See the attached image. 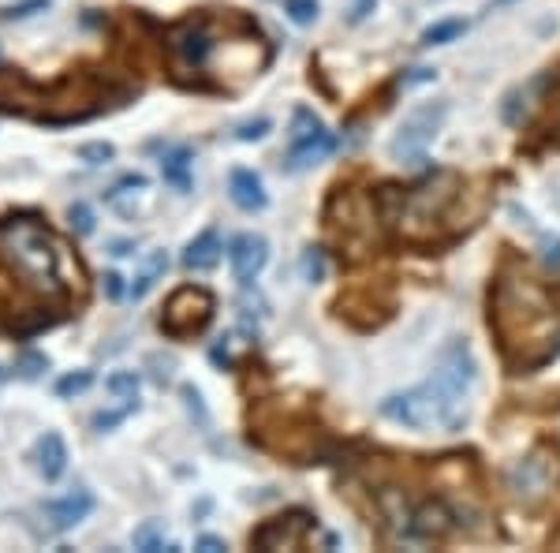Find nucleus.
Returning a JSON list of instances; mask_svg holds the SVG:
<instances>
[{
    "instance_id": "f8f14e48",
    "label": "nucleus",
    "mask_w": 560,
    "mask_h": 553,
    "mask_svg": "<svg viewBox=\"0 0 560 553\" xmlns=\"http://www.w3.org/2000/svg\"><path fill=\"white\" fill-rule=\"evenodd\" d=\"M90 509H94V494L90 490H71V494H64L60 501H53L49 509H45V516H49V527L53 531H71V527H79L90 516Z\"/></svg>"
},
{
    "instance_id": "c756f323",
    "label": "nucleus",
    "mask_w": 560,
    "mask_h": 553,
    "mask_svg": "<svg viewBox=\"0 0 560 553\" xmlns=\"http://www.w3.org/2000/svg\"><path fill=\"white\" fill-rule=\"evenodd\" d=\"M266 131H269V120H254V124H243V128L236 131V139H243V142L266 139Z\"/></svg>"
},
{
    "instance_id": "39448f33",
    "label": "nucleus",
    "mask_w": 560,
    "mask_h": 553,
    "mask_svg": "<svg viewBox=\"0 0 560 553\" xmlns=\"http://www.w3.org/2000/svg\"><path fill=\"white\" fill-rule=\"evenodd\" d=\"M213 296L206 288H198V284H183L172 292V299L165 303V311H161V333L172 337V341H187V337H195L202 329L210 326L213 318Z\"/></svg>"
},
{
    "instance_id": "0eeeda50",
    "label": "nucleus",
    "mask_w": 560,
    "mask_h": 553,
    "mask_svg": "<svg viewBox=\"0 0 560 553\" xmlns=\"http://www.w3.org/2000/svg\"><path fill=\"white\" fill-rule=\"evenodd\" d=\"M445 105H422L415 113L407 116L400 131L392 135V157L400 161V165H422L426 161V146L437 139V131H441V120H445Z\"/></svg>"
},
{
    "instance_id": "6ab92c4d",
    "label": "nucleus",
    "mask_w": 560,
    "mask_h": 553,
    "mask_svg": "<svg viewBox=\"0 0 560 553\" xmlns=\"http://www.w3.org/2000/svg\"><path fill=\"white\" fill-rule=\"evenodd\" d=\"M139 385H142V378L135 374V370H120V374H112L109 382H105V389L124 400H135L139 397Z\"/></svg>"
},
{
    "instance_id": "9b49d317",
    "label": "nucleus",
    "mask_w": 560,
    "mask_h": 553,
    "mask_svg": "<svg viewBox=\"0 0 560 553\" xmlns=\"http://www.w3.org/2000/svg\"><path fill=\"white\" fill-rule=\"evenodd\" d=\"M266 262H269V243L258 232H243L228 247V266H232V277L239 284H251L258 273L266 270Z\"/></svg>"
},
{
    "instance_id": "f3484780",
    "label": "nucleus",
    "mask_w": 560,
    "mask_h": 553,
    "mask_svg": "<svg viewBox=\"0 0 560 553\" xmlns=\"http://www.w3.org/2000/svg\"><path fill=\"white\" fill-rule=\"evenodd\" d=\"M165 270H168V255H165V251H154V255L146 258L142 273L135 277V284H131V299L150 296V292H154V284L165 277Z\"/></svg>"
},
{
    "instance_id": "bb28decb",
    "label": "nucleus",
    "mask_w": 560,
    "mask_h": 553,
    "mask_svg": "<svg viewBox=\"0 0 560 553\" xmlns=\"http://www.w3.org/2000/svg\"><path fill=\"white\" fill-rule=\"evenodd\" d=\"M45 367H49V359H45L42 352H27L19 359V374H23V378H38Z\"/></svg>"
},
{
    "instance_id": "2f4dec72",
    "label": "nucleus",
    "mask_w": 560,
    "mask_h": 553,
    "mask_svg": "<svg viewBox=\"0 0 560 553\" xmlns=\"http://www.w3.org/2000/svg\"><path fill=\"white\" fill-rule=\"evenodd\" d=\"M374 4L378 0H351V23H363L366 15L374 12Z\"/></svg>"
},
{
    "instance_id": "b1692460",
    "label": "nucleus",
    "mask_w": 560,
    "mask_h": 553,
    "mask_svg": "<svg viewBox=\"0 0 560 553\" xmlns=\"http://www.w3.org/2000/svg\"><path fill=\"white\" fill-rule=\"evenodd\" d=\"M112 157H116V150H112L109 142H86V146H79V161H86V165H105Z\"/></svg>"
},
{
    "instance_id": "72a5a7b5",
    "label": "nucleus",
    "mask_w": 560,
    "mask_h": 553,
    "mask_svg": "<svg viewBox=\"0 0 560 553\" xmlns=\"http://www.w3.org/2000/svg\"><path fill=\"white\" fill-rule=\"evenodd\" d=\"M105 292H109V299L124 296V277L120 273H105Z\"/></svg>"
},
{
    "instance_id": "dca6fc26",
    "label": "nucleus",
    "mask_w": 560,
    "mask_h": 553,
    "mask_svg": "<svg viewBox=\"0 0 560 553\" xmlns=\"http://www.w3.org/2000/svg\"><path fill=\"white\" fill-rule=\"evenodd\" d=\"M191 165H195V154L187 146H176L161 157V176L165 184H172L176 191H191Z\"/></svg>"
},
{
    "instance_id": "aec40b11",
    "label": "nucleus",
    "mask_w": 560,
    "mask_h": 553,
    "mask_svg": "<svg viewBox=\"0 0 560 553\" xmlns=\"http://www.w3.org/2000/svg\"><path fill=\"white\" fill-rule=\"evenodd\" d=\"M90 385H94V374H90V370H75V374H64V378L56 382V393H60V397H79Z\"/></svg>"
},
{
    "instance_id": "1a4fd4ad",
    "label": "nucleus",
    "mask_w": 560,
    "mask_h": 553,
    "mask_svg": "<svg viewBox=\"0 0 560 553\" xmlns=\"http://www.w3.org/2000/svg\"><path fill=\"white\" fill-rule=\"evenodd\" d=\"M213 34L206 19H195L187 15L183 23L168 30V53H172V64L180 71H202L213 57Z\"/></svg>"
},
{
    "instance_id": "412c9836",
    "label": "nucleus",
    "mask_w": 560,
    "mask_h": 553,
    "mask_svg": "<svg viewBox=\"0 0 560 553\" xmlns=\"http://www.w3.org/2000/svg\"><path fill=\"white\" fill-rule=\"evenodd\" d=\"M284 12H288L292 23L310 27V23L318 19V0H284Z\"/></svg>"
},
{
    "instance_id": "393cba45",
    "label": "nucleus",
    "mask_w": 560,
    "mask_h": 553,
    "mask_svg": "<svg viewBox=\"0 0 560 553\" xmlns=\"http://www.w3.org/2000/svg\"><path fill=\"white\" fill-rule=\"evenodd\" d=\"M68 221H71V228H75L79 236H90V232H94V210H90L86 202H75V206H71Z\"/></svg>"
},
{
    "instance_id": "7c9ffc66",
    "label": "nucleus",
    "mask_w": 560,
    "mask_h": 553,
    "mask_svg": "<svg viewBox=\"0 0 560 553\" xmlns=\"http://www.w3.org/2000/svg\"><path fill=\"white\" fill-rule=\"evenodd\" d=\"M195 550H202V553H221V550H228V546H224V539H217V535H198V539H195Z\"/></svg>"
},
{
    "instance_id": "9d476101",
    "label": "nucleus",
    "mask_w": 560,
    "mask_h": 553,
    "mask_svg": "<svg viewBox=\"0 0 560 553\" xmlns=\"http://www.w3.org/2000/svg\"><path fill=\"white\" fill-rule=\"evenodd\" d=\"M314 527V516L303 509L295 512H284L277 520H266V524L254 531V546L258 550H295L299 542L307 539V531Z\"/></svg>"
},
{
    "instance_id": "f03ea898",
    "label": "nucleus",
    "mask_w": 560,
    "mask_h": 553,
    "mask_svg": "<svg viewBox=\"0 0 560 553\" xmlns=\"http://www.w3.org/2000/svg\"><path fill=\"white\" fill-rule=\"evenodd\" d=\"M490 322L512 367H534L553 355L557 314L549 296L527 277H501L493 288Z\"/></svg>"
},
{
    "instance_id": "a211bd4d",
    "label": "nucleus",
    "mask_w": 560,
    "mask_h": 553,
    "mask_svg": "<svg viewBox=\"0 0 560 553\" xmlns=\"http://www.w3.org/2000/svg\"><path fill=\"white\" fill-rule=\"evenodd\" d=\"M463 30H467V19H441V23L422 30V45H448L456 42Z\"/></svg>"
},
{
    "instance_id": "20e7f679",
    "label": "nucleus",
    "mask_w": 560,
    "mask_h": 553,
    "mask_svg": "<svg viewBox=\"0 0 560 553\" xmlns=\"http://www.w3.org/2000/svg\"><path fill=\"white\" fill-rule=\"evenodd\" d=\"M0 240H4V251L12 258V266L23 277H30L49 296L68 299V281H64V262L68 258H64V247L49 236V228L34 225V221H4Z\"/></svg>"
},
{
    "instance_id": "ddd939ff",
    "label": "nucleus",
    "mask_w": 560,
    "mask_h": 553,
    "mask_svg": "<svg viewBox=\"0 0 560 553\" xmlns=\"http://www.w3.org/2000/svg\"><path fill=\"white\" fill-rule=\"evenodd\" d=\"M221 232L217 228H206V232H198L195 240L187 243V251H183V270L191 273H210L217 262H221Z\"/></svg>"
},
{
    "instance_id": "f257e3e1",
    "label": "nucleus",
    "mask_w": 560,
    "mask_h": 553,
    "mask_svg": "<svg viewBox=\"0 0 560 553\" xmlns=\"http://www.w3.org/2000/svg\"><path fill=\"white\" fill-rule=\"evenodd\" d=\"M475 355L467 341H448L437 355L434 378L407 389V393H392L381 400V415L392 423L407 426V430H441V434H456L467 423V393L475 385Z\"/></svg>"
},
{
    "instance_id": "4468645a",
    "label": "nucleus",
    "mask_w": 560,
    "mask_h": 553,
    "mask_svg": "<svg viewBox=\"0 0 560 553\" xmlns=\"http://www.w3.org/2000/svg\"><path fill=\"white\" fill-rule=\"evenodd\" d=\"M228 195H232V202H236L243 213H258L266 210V187H262V176L254 169H236L232 172V180H228Z\"/></svg>"
},
{
    "instance_id": "473e14b6",
    "label": "nucleus",
    "mask_w": 560,
    "mask_h": 553,
    "mask_svg": "<svg viewBox=\"0 0 560 553\" xmlns=\"http://www.w3.org/2000/svg\"><path fill=\"white\" fill-rule=\"evenodd\" d=\"M131 187H146V176H142V172H131V176H124V180H120V184L112 187V195H120V191H131Z\"/></svg>"
},
{
    "instance_id": "c85d7f7f",
    "label": "nucleus",
    "mask_w": 560,
    "mask_h": 553,
    "mask_svg": "<svg viewBox=\"0 0 560 553\" xmlns=\"http://www.w3.org/2000/svg\"><path fill=\"white\" fill-rule=\"evenodd\" d=\"M127 412H135V404H124L120 412H98L94 415V426H98V430H112L120 419H127Z\"/></svg>"
},
{
    "instance_id": "2eb2a0df",
    "label": "nucleus",
    "mask_w": 560,
    "mask_h": 553,
    "mask_svg": "<svg viewBox=\"0 0 560 553\" xmlns=\"http://www.w3.org/2000/svg\"><path fill=\"white\" fill-rule=\"evenodd\" d=\"M34 456H38V471H42L49 483H56V479L64 475V468H68V445H64V438H60L56 430H49V434L38 438Z\"/></svg>"
},
{
    "instance_id": "4be33fe9",
    "label": "nucleus",
    "mask_w": 560,
    "mask_h": 553,
    "mask_svg": "<svg viewBox=\"0 0 560 553\" xmlns=\"http://www.w3.org/2000/svg\"><path fill=\"white\" fill-rule=\"evenodd\" d=\"M135 550H146V553L165 550V531H161V524H142L135 531Z\"/></svg>"
},
{
    "instance_id": "cd10ccee",
    "label": "nucleus",
    "mask_w": 560,
    "mask_h": 553,
    "mask_svg": "<svg viewBox=\"0 0 560 553\" xmlns=\"http://www.w3.org/2000/svg\"><path fill=\"white\" fill-rule=\"evenodd\" d=\"M542 262H546V270L560 273V236H549L542 243Z\"/></svg>"
},
{
    "instance_id": "a878e982",
    "label": "nucleus",
    "mask_w": 560,
    "mask_h": 553,
    "mask_svg": "<svg viewBox=\"0 0 560 553\" xmlns=\"http://www.w3.org/2000/svg\"><path fill=\"white\" fill-rule=\"evenodd\" d=\"M49 8V0H23V4H12V8H4L0 19H27L34 12H45Z\"/></svg>"
},
{
    "instance_id": "7ed1b4c3",
    "label": "nucleus",
    "mask_w": 560,
    "mask_h": 553,
    "mask_svg": "<svg viewBox=\"0 0 560 553\" xmlns=\"http://www.w3.org/2000/svg\"><path fill=\"white\" fill-rule=\"evenodd\" d=\"M463 195V180L456 172H434L430 180L407 187L400 195H385V206L392 210V221L400 225L407 240L430 243L448 221L452 206Z\"/></svg>"
},
{
    "instance_id": "5701e85b",
    "label": "nucleus",
    "mask_w": 560,
    "mask_h": 553,
    "mask_svg": "<svg viewBox=\"0 0 560 553\" xmlns=\"http://www.w3.org/2000/svg\"><path fill=\"white\" fill-rule=\"evenodd\" d=\"M299 266H303V281H310V284L322 281V277H325V255L318 251V247H307Z\"/></svg>"
},
{
    "instance_id": "6e6552de",
    "label": "nucleus",
    "mask_w": 560,
    "mask_h": 553,
    "mask_svg": "<svg viewBox=\"0 0 560 553\" xmlns=\"http://www.w3.org/2000/svg\"><path fill=\"white\" fill-rule=\"evenodd\" d=\"M557 453L549 449H534L531 456H523L512 475H508V490L523 501V505H542L553 486H557Z\"/></svg>"
},
{
    "instance_id": "423d86ee",
    "label": "nucleus",
    "mask_w": 560,
    "mask_h": 553,
    "mask_svg": "<svg viewBox=\"0 0 560 553\" xmlns=\"http://www.w3.org/2000/svg\"><path fill=\"white\" fill-rule=\"evenodd\" d=\"M336 150V139L325 131L322 116H314L310 109H295L292 113V150L284 157V169L292 172H303V169H314L318 161Z\"/></svg>"
}]
</instances>
